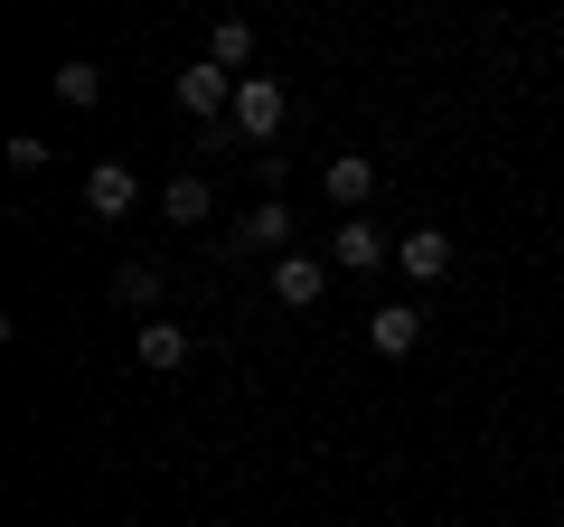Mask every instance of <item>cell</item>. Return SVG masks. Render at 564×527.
<instances>
[{
    "mask_svg": "<svg viewBox=\"0 0 564 527\" xmlns=\"http://www.w3.org/2000/svg\"><path fill=\"white\" fill-rule=\"evenodd\" d=\"M245 245H263V255H292V207L282 198H263V207H245V226H236Z\"/></svg>",
    "mask_w": 564,
    "mask_h": 527,
    "instance_id": "obj_10",
    "label": "cell"
},
{
    "mask_svg": "<svg viewBox=\"0 0 564 527\" xmlns=\"http://www.w3.org/2000/svg\"><path fill=\"white\" fill-rule=\"evenodd\" d=\"M245 57H254V29H245V20H217V29H207V66H226V76H236Z\"/></svg>",
    "mask_w": 564,
    "mask_h": 527,
    "instance_id": "obj_12",
    "label": "cell"
},
{
    "mask_svg": "<svg viewBox=\"0 0 564 527\" xmlns=\"http://www.w3.org/2000/svg\"><path fill=\"white\" fill-rule=\"evenodd\" d=\"M161 207H170V226H207V207H217V189H207L198 170H188V180H170V189H161Z\"/></svg>",
    "mask_w": 564,
    "mask_h": 527,
    "instance_id": "obj_11",
    "label": "cell"
},
{
    "mask_svg": "<svg viewBox=\"0 0 564 527\" xmlns=\"http://www.w3.org/2000/svg\"><path fill=\"white\" fill-rule=\"evenodd\" d=\"M236 85L245 76H226V66H188V76H180V104H188V114H198V122H217V114H236Z\"/></svg>",
    "mask_w": 564,
    "mask_h": 527,
    "instance_id": "obj_4",
    "label": "cell"
},
{
    "mask_svg": "<svg viewBox=\"0 0 564 527\" xmlns=\"http://www.w3.org/2000/svg\"><path fill=\"white\" fill-rule=\"evenodd\" d=\"M85 207H95V217H132V207H141L132 161H95V170H85Z\"/></svg>",
    "mask_w": 564,
    "mask_h": 527,
    "instance_id": "obj_3",
    "label": "cell"
},
{
    "mask_svg": "<svg viewBox=\"0 0 564 527\" xmlns=\"http://www.w3.org/2000/svg\"><path fill=\"white\" fill-rule=\"evenodd\" d=\"M395 264L414 273V283H443V273H452V226H414V236H395Z\"/></svg>",
    "mask_w": 564,
    "mask_h": 527,
    "instance_id": "obj_5",
    "label": "cell"
},
{
    "mask_svg": "<svg viewBox=\"0 0 564 527\" xmlns=\"http://www.w3.org/2000/svg\"><path fill=\"white\" fill-rule=\"evenodd\" d=\"M132 358L151 367V377H170V367L188 358V330H180V321H141V330H132Z\"/></svg>",
    "mask_w": 564,
    "mask_h": 527,
    "instance_id": "obj_8",
    "label": "cell"
},
{
    "mask_svg": "<svg viewBox=\"0 0 564 527\" xmlns=\"http://www.w3.org/2000/svg\"><path fill=\"white\" fill-rule=\"evenodd\" d=\"M321 189H329V198L348 207V217H358V207L377 198V161H367V151H339V161L321 170Z\"/></svg>",
    "mask_w": 564,
    "mask_h": 527,
    "instance_id": "obj_7",
    "label": "cell"
},
{
    "mask_svg": "<svg viewBox=\"0 0 564 527\" xmlns=\"http://www.w3.org/2000/svg\"><path fill=\"white\" fill-rule=\"evenodd\" d=\"M367 340H377V358H404V348L423 340V311L414 302H386L377 321H367Z\"/></svg>",
    "mask_w": 564,
    "mask_h": 527,
    "instance_id": "obj_9",
    "label": "cell"
},
{
    "mask_svg": "<svg viewBox=\"0 0 564 527\" xmlns=\"http://www.w3.org/2000/svg\"><path fill=\"white\" fill-rule=\"evenodd\" d=\"M57 95H66V104H95V95H104V66L66 57V66H57Z\"/></svg>",
    "mask_w": 564,
    "mask_h": 527,
    "instance_id": "obj_14",
    "label": "cell"
},
{
    "mask_svg": "<svg viewBox=\"0 0 564 527\" xmlns=\"http://www.w3.org/2000/svg\"><path fill=\"white\" fill-rule=\"evenodd\" d=\"M113 302L151 311V302H161V273H151V264H122V273H113Z\"/></svg>",
    "mask_w": 564,
    "mask_h": 527,
    "instance_id": "obj_13",
    "label": "cell"
},
{
    "mask_svg": "<svg viewBox=\"0 0 564 527\" xmlns=\"http://www.w3.org/2000/svg\"><path fill=\"white\" fill-rule=\"evenodd\" d=\"M321 292H329V273H321L311 255H273V302H282V311H311Z\"/></svg>",
    "mask_w": 564,
    "mask_h": 527,
    "instance_id": "obj_6",
    "label": "cell"
},
{
    "mask_svg": "<svg viewBox=\"0 0 564 527\" xmlns=\"http://www.w3.org/2000/svg\"><path fill=\"white\" fill-rule=\"evenodd\" d=\"M226 122H236L245 142H273V132H282V76H245V85H236V114H226Z\"/></svg>",
    "mask_w": 564,
    "mask_h": 527,
    "instance_id": "obj_1",
    "label": "cell"
},
{
    "mask_svg": "<svg viewBox=\"0 0 564 527\" xmlns=\"http://www.w3.org/2000/svg\"><path fill=\"white\" fill-rule=\"evenodd\" d=\"M329 264L339 273H377V264H395V245H386V226L348 217V226H329Z\"/></svg>",
    "mask_w": 564,
    "mask_h": 527,
    "instance_id": "obj_2",
    "label": "cell"
}]
</instances>
